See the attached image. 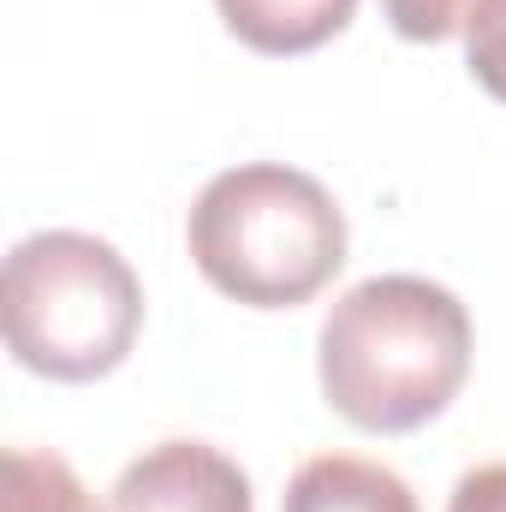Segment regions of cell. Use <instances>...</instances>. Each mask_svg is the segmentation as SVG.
<instances>
[{"instance_id":"obj_5","label":"cell","mask_w":506,"mask_h":512,"mask_svg":"<svg viewBox=\"0 0 506 512\" xmlns=\"http://www.w3.org/2000/svg\"><path fill=\"white\" fill-rule=\"evenodd\" d=\"M280 512H417V495L405 489L399 471H387L376 459L322 453L298 465Z\"/></svg>"},{"instance_id":"obj_9","label":"cell","mask_w":506,"mask_h":512,"mask_svg":"<svg viewBox=\"0 0 506 512\" xmlns=\"http://www.w3.org/2000/svg\"><path fill=\"white\" fill-rule=\"evenodd\" d=\"M447 512H506V465H477L453 483Z\"/></svg>"},{"instance_id":"obj_1","label":"cell","mask_w":506,"mask_h":512,"mask_svg":"<svg viewBox=\"0 0 506 512\" xmlns=\"http://www.w3.org/2000/svg\"><path fill=\"white\" fill-rule=\"evenodd\" d=\"M465 376L471 316L423 274L358 280L322 322V393L370 435H405L441 417Z\"/></svg>"},{"instance_id":"obj_4","label":"cell","mask_w":506,"mask_h":512,"mask_svg":"<svg viewBox=\"0 0 506 512\" xmlns=\"http://www.w3.org/2000/svg\"><path fill=\"white\" fill-rule=\"evenodd\" d=\"M114 512H251V483L209 441H161L120 471Z\"/></svg>"},{"instance_id":"obj_2","label":"cell","mask_w":506,"mask_h":512,"mask_svg":"<svg viewBox=\"0 0 506 512\" xmlns=\"http://www.w3.org/2000/svg\"><path fill=\"white\" fill-rule=\"evenodd\" d=\"M185 239L215 292L251 310H292L340 274L346 215L322 179L280 161H245L203 185Z\"/></svg>"},{"instance_id":"obj_6","label":"cell","mask_w":506,"mask_h":512,"mask_svg":"<svg viewBox=\"0 0 506 512\" xmlns=\"http://www.w3.org/2000/svg\"><path fill=\"white\" fill-rule=\"evenodd\" d=\"M0 512H102L90 501V489L78 483V471L60 453H30L12 447L6 453V495Z\"/></svg>"},{"instance_id":"obj_8","label":"cell","mask_w":506,"mask_h":512,"mask_svg":"<svg viewBox=\"0 0 506 512\" xmlns=\"http://www.w3.org/2000/svg\"><path fill=\"white\" fill-rule=\"evenodd\" d=\"M477 6H483V0H381L387 24H393L405 42H447L453 30L471 24Z\"/></svg>"},{"instance_id":"obj_3","label":"cell","mask_w":506,"mask_h":512,"mask_svg":"<svg viewBox=\"0 0 506 512\" xmlns=\"http://www.w3.org/2000/svg\"><path fill=\"white\" fill-rule=\"evenodd\" d=\"M143 328V286L96 233H30L6 256V346L48 382L120 370Z\"/></svg>"},{"instance_id":"obj_7","label":"cell","mask_w":506,"mask_h":512,"mask_svg":"<svg viewBox=\"0 0 506 512\" xmlns=\"http://www.w3.org/2000/svg\"><path fill=\"white\" fill-rule=\"evenodd\" d=\"M465 66L495 102H506V0H483L471 12V24H465Z\"/></svg>"}]
</instances>
